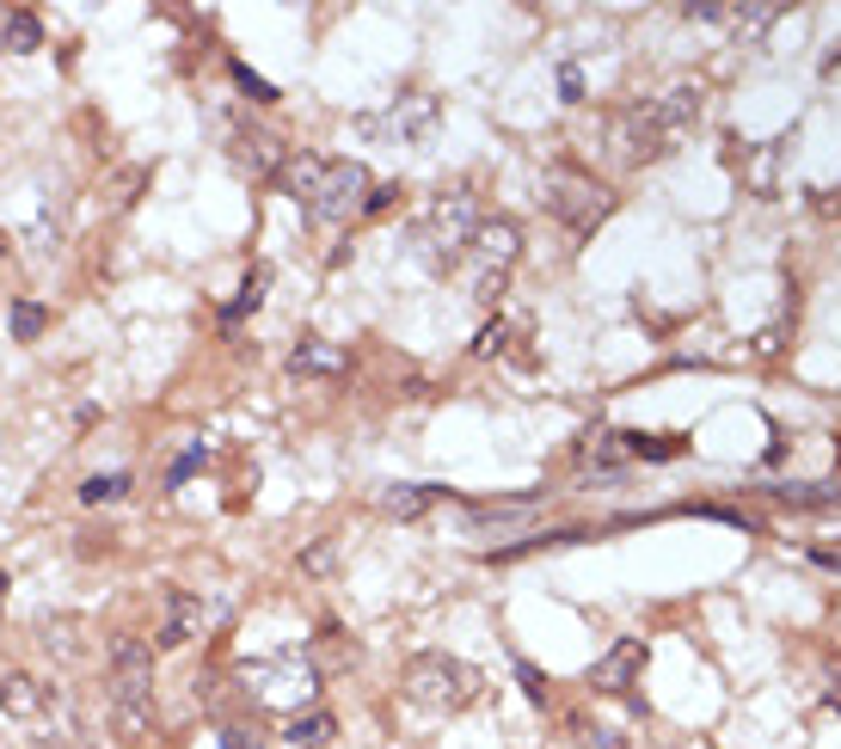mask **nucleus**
Returning a JSON list of instances; mask_svg holds the SVG:
<instances>
[{"instance_id":"f257e3e1","label":"nucleus","mask_w":841,"mask_h":749,"mask_svg":"<svg viewBox=\"0 0 841 749\" xmlns=\"http://www.w3.org/2000/svg\"><path fill=\"white\" fill-rule=\"evenodd\" d=\"M105 713H111V731L124 737V744H141V737L154 731V652L148 639L124 633V639L111 645V676H105Z\"/></svg>"},{"instance_id":"f03ea898","label":"nucleus","mask_w":841,"mask_h":749,"mask_svg":"<svg viewBox=\"0 0 841 749\" xmlns=\"http://www.w3.org/2000/svg\"><path fill=\"white\" fill-rule=\"evenodd\" d=\"M405 701L424 706V713H461V706L480 701V670L449 652H424L405 664Z\"/></svg>"},{"instance_id":"7ed1b4c3","label":"nucleus","mask_w":841,"mask_h":749,"mask_svg":"<svg viewBox=\"0 0 841 749\" xmlns=\"http://www.w3.org/2000/svg\"><path fill=\"white\" fill-rule=\"evenodd\" d=\"M473 234H480V216H473V197L468 191H449V197H437V204L424 209V221H418V258L430 270H454L461 258L473 252Z\"/></svg>"},{"instance_id":"20e7f679","label":"nucleus","mask_w":841,"mask_h":749,"mask_svg":"<svg viewBox=\"0 0 841 749\" xmlns=\"http://www.w3.org/2000/svg\"><path fill=\"white\" fill-rule=\"evenodd\" d=\"M541 204H546V216L565 221L572 234H596V228L614 216V191L596 185L590 172H577V166H546Z\"/></svg>"},{"instance_id":"39448f33","label":"nucleus","mask_w":841,"mask_h":749,"mask_svg":"<svg viewBox=\"0 0 841 749\" xmlns=\"http://www.w3.org/2000/svg\"><path fill=\"white\" fill-rule=\"evenodd\" d=\"M473 301L480 308H492V301L504 296V283H510L516 258H522V228L516 221H480V234H473Z\"/></svg>"},{"instance_id":"423d86ee","label":"nucleus","mask_w":841,"mask_h":749,"mask_svg":"<svg viewBox=\"0 0 841 749\" xmlns=\"http://www.w3.org/2000/svg\"><path fill=\"white\" fill-rule=\"evenodd\" d=\"M608 148H614V160H626V166H645V160L670 154L676 136L664 129V117H657V99H640V105L614 111V124H608Z\"/></svg>"},{"instance_id":"0eeeda50","label":"nucleus","mask_w":841,"mask_h":749,"mask_svg":"<svg viewBox=\"0 0 841 749\" xmlns=\"http://www.w3.org/2000/svg\"><path fill=\"white\" fill-rule=\"evenodd\" d=\"M362 209H369V166L362 160H326V172H320V185L308 197V216L338 228V221L362 216Z\"/></svg>"},{"instance_id":"6e6552de","label":"nucleus","mask_w":841,"mask_h":749,"mask_svg":"<svg viewBox=\"0 0 841 749\" xmlns=\"http://www.w3.org/2000/svg\"><path fill=\"white\" fill-rule=\"evenodd\" d=\"M49 701H56V688H44L37 676H25V670H7V676H0V718H19V725H44Z\"/></svg>"},{"instance_id":"1a4fd4ad","label":"nucleus","mask_w":841,"mask_h":749,"mask_svg":"<svg viewBox=\"0 0 841 749\" xmlns=\"http://www.w3.org/2000/svg\"><path fill=\"white\" fill-rule=\"evenodd\" d=\"M640 670H645V639H614V645H608V657L590 670V688H602V694H626Z\"/></svg>"},{"instance_id":"9d476101","label":"nucleus","mask_w":841,"mask_h":749,"mask_svg":"<svg viewBox=\"0 0 841 749\" xmlns=\"http://www.w3.org/2000/svg\"><path fill=\"white\" fill-rule=\"evenodd\" d=\"M228 141H234V166L252 172V178H277L283 160H289L277 148V136H270V129H234Z\"/></svg>"},{"instance_id":"9b49d317","label":"nucleus","mask_w":841,"mask_h":749,"mask_svg":"<svg viewBox=\"0 0 841 749\" xmlns=\"http://www.w3.org/2000/svg\"><path fill=\"white\" fill-rule=\"evenodd\" d=\"M203 633V602L191 590H166V614H160V639L166 652H178V645H191Z\"/></svg>"},{"instance_id":"f8f14e48","label":"nucleus","mask_w":841,"mask_h":749,"mask_svg":"<svg viewBox=\"0 0 841 749\" xmlns=\"http://www.w3.org/2000/svg\"><path fill=\"white\" fill-rule=\"evenodd\" d=\"M701 111H706V87H701V80H676L670 93L657 99V117H664V129H670L676 141L701 124Z\"/></svg>"},{"instance_id":"ddd939ff","label":"nucleus","mask_w":841,"mask_h":749,"mask_svg":"<svg viewBox=\"0 0 841 749\" xmlns=\"http://www.w3.org/2000/svg\"><path fill=\"white\" fill-rule=\"evenodd\" d=\"M0 49H7V56H37V49H44V19H37L32 7H7Z\"/></svg>"},{"instance_id":"4468645a","label":"nucleus","mask_w":841,"mask_h":749,"mask_svg":"<svg viewBox=\"0 0 841 749\" xmlns=\"http://www.w3.org/2000/svg\"><path fill=\"white\" fill-rule=\"evenodd\" d=\"M289 369L296 374H344L350 357H344L338 344H326V338H301L296 350H289Z\"/></svg>"},{"instance_id":"2eb2a0df","label":"nucleus","mask_w":841,"mask_h":749,"mask_svg":"<svg viewBox=\"0 0 841 749\" xmlns=\"http://www.w3.org/2000/svg\"><path fill=\"white\" fill-rule=\"evenodd\" d=\"M393 129H400L405 141H424L430 136V129H437V99L430 93H418V99H400V105H393V117H388Z\"/></svg>"},{"instance_id":"dca6fc26","label":"nucleus","mask_w":841,"mask_h":749,"mask_svg":"<svg viewBox=\"0 0 841 749\" xmlns=\"http://www.w3.org/2000/svg\"><path fill=\"white\" fill-rule=\"evenodd\" d=\"M320 172H326V160H320V154H289V160H283V172H277V185L289 191L301 209H308L313 185H320Z\"/></svg>"},{"instance_id":"f3484780","label":"nucleus","mask_w":841,"mask_h":749,"mask_svg":"<svg viewBox=\"0 0 841 749\" xmlns=\"http://www.w3.org/2000/svg\"><path fill=\"white\" fill-rule=\"evenodd\" d=\"M437 498H442V485H388V492H381V510L412 522V516H424Z\"/></svg>"},{"instance_id":"a211bd4d","label":"nucleus","mask_w":841,"mask_h":749,"mask_svg":"<svg viewBox=\"0 0 841 749\" xmlns=\"http://www.w3.org/2000/svg\"><path fill=\"white\" fill-rule=\"evenodd\" d=\"M577 461H584V468H596V473L621 468V461H626V442H621V430H590V437L577 442Z\"/></svg>"},{"instance_id":"6ab92c4d","label":"nucleus","mask_w":841,"mask_h":749,"mask_svg":"<svg viewBox=\"0 0 841 749\" xmlns=\"http://www.w3.org/2000/svg\"><path fill=\"white\" fill-rule=\"evenodd\" d=\"M283 737H289L296 749H320V744L338 737V718H332V713H296L289 725H283Z\"/></svg>"},{"instance_id":"aec40b11","label":"nucleus","mask_w":841,"mask_h":749,"mask_svg":"<svg viewBox=\"0 0 841 749\" xmlns=\"http://www.w3.org/2000/svg\"><path fill=\"white\" fill-rule=\"evenodd\" d=\"M265 289H270V270H265V265H252V270H246V283H240V296L228 301V308H221V326H240L246 313H258Z\"/></svg>"},{"instance_id":"412c9836","label":"nucleus","mask_w":841,"mask_h":749,"mask_svg":"<svg viewBox=\"0 0 841 749\" xmlns=\"http://www.w3.org/2000/svg\"><path fill=\"white\" fill-rule=\"evenodd\" d=\"M786 510H841V485H774Z\"/></svg>"},{"instance_id":"4be33fe9","label":"nucleus","mask_w":841,"mask_h":749,"mask_svg":"<svg viewBox=\"0 0 841 749\" xmlns=\"http://www.w3.org/2000/svg\"><path fill=\"white\" fill-rule=\"evenodd\" d=\"M626 461H676L682 454V437H645V430H621Z\"/></svg>"},{"instance_id":"5701e85b","label":"nucleus","mask_w":841,"mask_h":749,"mask_svg":"<svg viewBox=\"0 0 841 749\" xmlns=\"http://www.w3.org/2000/svg\"><path fill=\"white\" fill-rule=\"evenodd\" d=\"M129 498V473H93V480L80 485V504H124Z\"/></svg>"},{"instance_id":"b1692460","label":"nucleus","mask_w":841,"mask_h":749,"mask_svg":"<svg viewBox=\"0 0 841 749\" xmlns=\"http://www.w3.org/2000/svg\"><path fill=\"white\" fill-rule=\"evenodd\" d=\"M44 326H49L44 301H13V338L19 344H37V338H44Z\"/></svg>"},{"instance_id":"393cba45","label":"nucleus","mask_w":841,"mask_h":749,"mask_svg":"<svg viewBox=\"0 0 841 749\" xmlns=\"http://www.w3.org/2000/svg\"><path fill=\"white\" fill-rule=\"evenodd\" d=\"M37 645H44L49 657H74L80 652V645H74V621H49V614H44V621H37Z\"/></svg>"},{"instance_id":"a878e982","label":"nucleus","mask_w":841,"mask_h":749,"mask_svg":"<svg viewBox=\"0 0 841 749\" xmlns=\"http://www.w3.org/2000/svg\"><path fill=\"white\" fill-rule=\"evenodd\" d=\"M234 87H240V93L252 99V105H277V87H270L265 74H252L246 62H234Z\"/></svg>"},{"instance_id":"bb28decb","label":"nucleus","mask_w":841,"mask_h":749,"mask_svg":"<svg viewBox=\"0 0 841 749\" xmlns=\"http://www.w3.org/2000/svg\"><path fill=\"white\" fill-rule=\"evenodd\" d=\"M332 565H338V541H313L308 553H301V572H313V578H326Z\"/></svg>"},{"instance_id":"cd10ccee","label":"nucleus","mask_w":841,"mask_h":749,"mask_svg":"<svg viewBox=\"0 0 841 749\" xmlns=\"http://www.w3.org/2000/svg\"><path fill=\"white\" fill-rule=\"evenodd\" d=\"M516 682H522V694H529L534 706H546V676L534 670L529 657H516Z\"/></svg>"},{"instance_id":"c85d7f7f","label":"nucleus","mask_w":841,"mask_h":749,"mask_svg":"<svg viewBox=\"0 0 841 749\" xmlns=\"http://www.w3.org/2000/svg\"><path fill=\"white\" fill-rule=\"evenodd\" d=\"M504 338H510V326L504 320H492V326H480V338H473V357H498Z\"/></svg>"},{"instance_id":"c756f323","label":"nucleus","mask_w":841,"mask_h":749,"mask_svg":"<svg viewBox=\"0 0 841 749\" xmlns=\"http://www.w3.org/2000/svg\"><path fill=\"white\" fill-rule=\"evenodd\" d=\"M203 468V442H191V449L185 454H178V461H172V473H166V485H185L191 480V473H197Z\"/></svg>"},{"instance_id":"7c9ffc66","label":"nucleus","mask_w":841,"mask_h":749,"mask_svg":"<svg viewBox=\"0 0 841 749\" xmlns=\"http://www.w3.org/2000/svg\"><path fill=\"white\" fill-rule=\"evenodd\" d=\"M560 99L565 105H584V74H577V62L560 68Z\"/></svg>"},{"instance_id":"2f4dec72","label":"nucleus","mask_w":841,"mask_h":749,"mask_svg":"<svg viewBox=\"0 0 841 749\" xmlns=\"http://www.w3.org/2000/svg\"><path fill=\"white\" fill-rule=\"evenodd\" d=\"M216 749H265V737H258V731H246V725H228Z\"/></svg>"},{"instance_id":"473e14b6","label":"nucleus","mask_w":841,"mask_h":749,"mask_svg":"<svg viewBox=\"0 0 841 749\" xmlns=\"http://www.w3.org/2000/svg\"><path fill=\"white\" fill-rule=\"evenodd\" d=\"M836 68H841V44H836V49H829V56H823V74H836Z\"/></svg>"},{"instance_id":"72a5a7b5","label":"nucleus","mask_w":841,"mask_h":749,"mask_svg":"<svg viewBox=\"0 0 841 749\" xmlns=\"http://www.w3.org/2000/svg\"><path fill=\"white\" fill-rule=\"evenodd\" d=\"M0 602H7V572H0Z\"/></svg>"},{"instance_id":"f704fd0d","label":"nucleus","mask_w":841,"mask_h":749,"mask_svg":"<svg viewBox=\"0 0 841 749\" xmlns=\"http://www.w3.org/2000/svg\"><path fill=\"white\" fill-rule=\"evenodd\" d=\"M0 258H7V240H0Z\"/></svg>"},{"instance_id":"c9c22d12","label":"nucleus","mask_w":841,"mask_h":749,"mask_svg":"<svg viewBox=\"0 0 841 749\" xmlns=\"http://www.w3.org/2000/svg\"><path fill=\"white\" fill-rule=\"evenodd\" d=\"M0 25H7V7H0Z\"/></svg>"},{"instance_id":"e433bc0d","label":"nucleus","mask_w":841,"mask_h":749,"mask_svg":"<svg viewBox=\"0 0 841 749\" xmlns=\"http://www.w3.org/2000/svg\"><path fill=\"white\" fill-rule=\"evenodd\" d=\"M694 749H713V744H694Z\"/></svg>"}]
</instances>
